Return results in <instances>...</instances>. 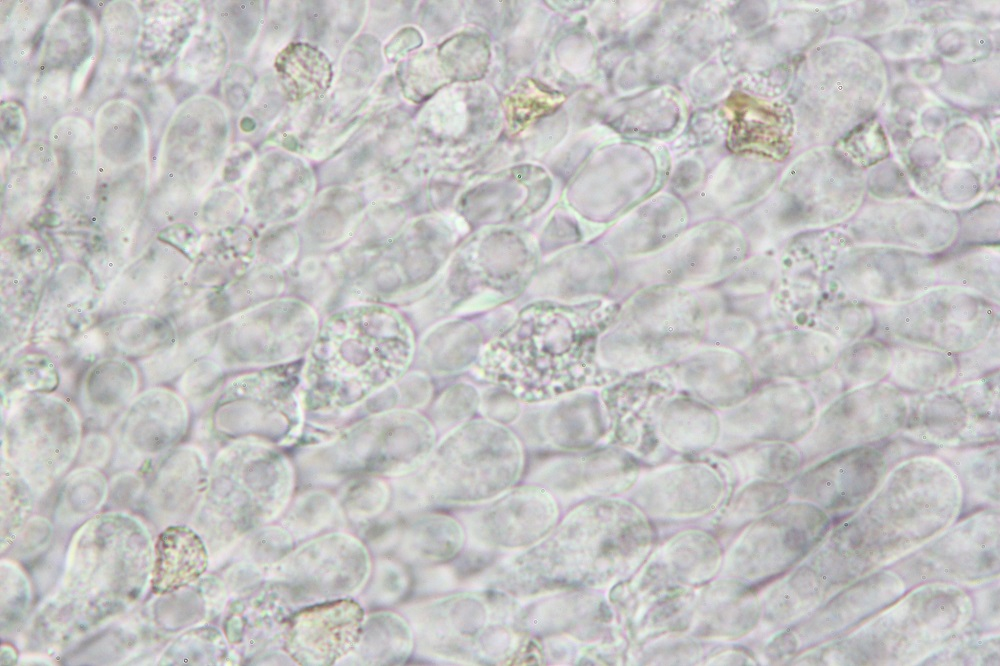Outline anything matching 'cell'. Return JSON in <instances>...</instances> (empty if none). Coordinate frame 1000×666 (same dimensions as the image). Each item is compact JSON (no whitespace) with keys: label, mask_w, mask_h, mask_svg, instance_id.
Masks as SVG:
<instances>
[{"label":"cell","mask_w":1000,"mask_h":666,"mask_svg":"<svg viewBox=\"0 0 1000 666\" xmlns=\"http://www.w3.org/2000/svg\"><path fill=\"white\" fill-rule=\"evenodd\" d=\"M139 387L136 370L116 359L99 362L86 372L77 401L86 421L105 427L117 421L135 398Z\"/></svg>","instance_id":"obj_17"},{"label":"cell","mask_w":1000,"mask_h":666,"mask_svg":"<svg viewBox=\"0 0 1000 666\" xmlns=\"http://www.w3.org/2000/svg\"><path fill=\"white\" fill-rule=\"evenodd\" d=\"M411 354V334L395 312L372 305L339 311L311 347L303 378L306 404L349 409L399 379Z\"/></svg>","instance_id":"obj_1"},{"label":"cell","mask_w":1000,"mask_h":666,"mask_svg":"<svg viewBox=\"0 0 1000 666\" xmlns=\"http://www.w3.org/2000/svg\"><path fill=\"white\" fill-rule=\"evenodd\" d=\"M382 67L378 40L365 34L355 38L343 51L334 91L358 97L370 93Z\"/></svg>","instance_id":"obj_27"},{"label":"cell","mask_w":1000,"mask_h":666,"mask_svg":"<svg viewBox=\"0 0 1000 666\" xmlns=\"http://www.w3.org/2000/svg\"><path fill=\"white\" fill-rule=\"evenodd\" d=\"M104 333L115 350L128 355H143L155 350L169 334L163 322L149 316L119 319Z\"/></svg>","instance_id":"obj_29"},{"label":"cell","mask_w":1000,"mask_h":666,"mask_svg":"<svg viewBox=\"0 0 1000 666\" xmlns=\"http://www.w3.org/2000/svg\"><path fill=\"white\" fill-rule=\"evenodd\" d=\"M807 388L814 396L819 409L824 408L844 392L841 381L831 368L808 380Z\"/></svg>","instance_id":"obj_40"},{"label":"cell","mask_w":1000,"mask_h":666,"mask_svg":"<svg viewBox=\"0 0 1000 666\" xmlns=\"http://www.w3.org/2000/svg\"><path fill=\"white\" fill-rule=\"evenodd\" d=\"M261 4L260 1L228 2L222 13L223 24L237 54L245 55L259 34L263 18Z\"/></svg>","instance_id":"obj_35"},{"label":"cell","mask_w":1000,"mask_h":666,"mask_svg":"<svg viewBox=\"0 0 1000 666\" xmlns=\"http://www.w3.org/2000/svg\"><path fill=\"white\" fill-rule=\"evenodd\" d=\"M966 253L947 260L945 266H949V277L946 279L998 301V258L988 254L980 260V251Z\"/></svg>","instance_id":"obj_30"},{"label":"cell","mask_w":1000,"mask_h":666,"mask_svg":"<svg viewBox=\"0 0 1000 666\" xmlns=\"http://www.w3.org/2000/svg\"><path fill=\"white\" fill-rule=\"evenodd\" d=\"M479 401L477 392L468 386L451 388L438 400L435 415L438 421L453 423L470 415Z\"/></svg>","instance_id":"obj_37"},{"label":"cell","mask_w":1000,"mask_h":666,"mask_svg":"<svg viewBox=\"0 0 1000 666\" xmlns=\"http://www.w3.org/2000/svg\"><path fill=\"white\" fill-rule=\"evenodd\" d=\"M907 413L908 396L888 382L847 390L818 412L800 443L803 461L891 438L903 428Z\"/></svg>","instance_id":"obj_8"},{"label":"cell","mask_w":1000,"mask_h":666,"mask_svg":"<svg viewBox=\"0 0 1000 666\" xmlns=\"http://www.w3.org/2000/svg\"><path fill=\"white\" fill-rule=\"evenodd\" d=\"M286 95L276 75L264 76L255 85L251 99L244 109L240 128L244 133L262 132L277 118L284 106Z\"/></svg>","instance_id":"obj_32"},{"label":"cell","mask_w":1000,"mask_h":666,"mask_svg":"<svg viewBox=\"0 0 1000 666\" xmlns=\"http://www.w3.org/2000/svg\"><path fill=\"white\" fill-rule=\"evenodd\" d=\"M955 473L964 508L998 503L999 447L979 444L941 448L937 451Z\"/></svg>","instance_id":"obj_22"},{"label":"cell","mask_w":1000,"mask_h":666,"mask_svg":"<svg viewBox=\"0 0 1000 666\" xmlns=\"http://www.w3.org/2000/svg\"><path fill=\"white\" fill-rule=\"evenodd\" d=\"M371 94L352 97L333 90L303 101L283 115L272 139L295 153L323 158L372 118Z\"/></svg>","instance_id":"obj_11"},{"label":"cell","mask_w":1000,"mask_h":666,"mask_svg":"<svg viewBox=\"0 0 1000 666\" xmlns=\"http://www.w3.org/2000/svg\"><path fill=\"white\" fill-rule=\"evenodd\" d=\"M255 85L250 68L236 64L229 69L223 84V94L231 110L239 112L246 108Z\"/></svg>","instance_id":"obj_39"},{"label":"cell","mask_w":1000,"mask_h":666,"mask_svg":"<svg viewBox=\"0 0 1000 666\" xmlns=\"http://www.w3.org/2000/svg\"><path fill=\"white\" fill-rule=\"evenodd\" d=\"M274 66L286 98L294 102L324 95L332 82L329 57L307 42L288 44L276 56Z\"/></svg>","instance_id":"obj_24"},{"label":"cell","mask_w":1000,"mask_h":666,"mask_svg":"<svg viewBox=\"0 0 1000 666\" xmlns=\"http://www.w3.org/2000/svg\"><path fill=\"white\" fill-rule=\"evenodd\" d=\"M287 1L269 2L266 18L258 34L254 63L260 65L270 61L288 45L297 29V6Z\"/></svg>","instance_id":"obj_31"},{"label":"cell","mask_w":1000,"mask_h":666,"mask_svg":"<svg viewBox=\"0 0 1000 666\" xmlns=\"http://www.w3.org/2000/svg\"><path fill=\"white\" fill-rule=\"evenodd\" d=\"M522 446L492 420H472L451 431L429 453L414 477L421 503L488 501L504 493L523 468Z\"/></svg>","instance_id":"obj_4"},{"label":"cell","mask_w":1000,"mask_h":666,"mask_svg":"<svg viewBox=\"0 0 1000 666\" xmlns=\"http://www.w3.org/2000/svg\"><path fill=\"white\" fill-rule=\"evenodd\" d=\"M956 375L957 359L950 353L904 343L891 348L887 382L905 395L943 389Z\"/></svg>","instance_id":"obj_20"},{"label":"cell","mask_w":1000,"mask_h":666,"mask_svg":"<svg viewBox=\"0 0 1000 666\" xmlns=\"http://www.w3.org/2000/svg\"><path fill=\"white\" fill-rule=\"evenodd\" d=\"M875 323L872 311L860 304H843L824 309L819 315L822 332L838 343H853Z\"/></svg>","instance_id":"obj_34"},{"label":"cell","mask_w":1000,"mask_h":666,"mask_svg":"<svg viewBox=\"0 0 1000 666\" xmlns=\"http://www.w3.org/2000/svg\"><path fill=\"white\" fill-rule=\"evenodd\" d=\"M188 422L187 403L177 392L152 387L135 396L117 419L115 433L123 444L155 453L179 441Z\"/></svg>","instance_id":"obj_14"},{"label":"cell","mask_w":1000,"mask_h":666,"mask_svg":"<svg viewBox=\"0 0 1000 666\" xmlns=\"http://www.w3.org/2000/svg\"><path fill=\"white\" fill-rule=\"evenodd\" d=\"M887 472L883 451L862 446L837 452L804 471L793 483L795 496L824 513L845 515L863 506Z\"/></svg>","instance_id":"obj_10"},{"label":"cell","mask_w":1000,"mask_h":666,"mask_svg":"<svg viewBox=\"0 0 1000 666\" xmlns=\"http://www.w3.org/2000/svg\"><path fill=\"white\" fill-rule=\"evenodd\" d=\"M415 613L419 643L442 658L493 664L516 650L518 610L499 592L459 593L424 604Z\"/></svg>","instance_id":"obj_5"},{"label":"cell","mask_w":1000,"mask_h":666,"mask_svg":"<svg viewBox=\"0 0 1000 666\" xmlns=\"http://www.w3.org/2000/svg\"><path fill=\"white\" fill-rule=\"evenodd\" d=\"M957 359V375L954 383L971 381L995 372L999 364V334L996 327L986 340L970 351L961 353ZM953 383V384H954Z\"/></svg>","instance_id":"obj_36"},{"label":"cell","mask_w":1000,"mask_h":666,"mask_svg":"<svg viewBox=\"0 0 1000 666\" xmlns=\"http://www.w3.org/2000/svg\"><path fill=\"white\" fill-rule=\"evenodd\" d=\"M297 5V31L307 43L336 58L363 25L366 2L304 1Z\"/></svg>","instance_id":"obj_18"},{"label":"cell","mask_w":1000,"mask_h":666,"mask_svg":"<svg viewBox=\"0 0 1000 666\" xmlns=\"http://www.w3.org/2000/svg\"><path fill=\"white\" fill-rule=\"evenodd\" d=\"M934 273L932 264L919 254L867 248L842 260L838 279L848 293L893 305L927 291Z\"/></svg>","instance_id":"obj_12"},{"label":"cell","mask_w":1000,"mask_h":666,"mask_svg":"<svg viewBox=\"0 0 1000 666\" xmlns=\"http://www.w3.org/2000/svg\"><path fill=\"white\" fill-rule=\"evenodd\" d=\"M173 534L175 541L171 544L163 536L155 574H172L170 583L181 585L201 573L206 556L201 543L190 532L173 529Z\"/></svg>","instance_id":"obj_28"},{"label":"cell","mask_w":1000,"mask_h":666,"mask_svg":"<svg viewBox=\"0 0 1000 666\" xmlns=\"http://www.w3.org/2000/svg\"><path fill=\"white\" fill-rule=\"evenodd\" d=\"M875 326L885 336L946 353H964L980 345L996 327L995 307L973 291L938 288L875 312Z\"/></svg>","instance_id":"obj_6"},{"label":"cell","mask_w":1000,"mask_h":666,"mask_svg":"<svg viewBox=\"0 0 1000 666\" xmlns=\"http://www.w3.org/2000/svg\"><path fill=\"white\" fill-rule=\"evenodd\" d=\"M463 542V529L455 519L446 515H426L405 527L402 551L413 561L440 563L452 559Z\"/></svg>","instance_id":"obj_25"},{"label":"cell","mask_w":1000,"mask_h":666,"mask_svg":"<svg viewBox=\"0 0 1000 666\" xmlns=\"http://www.w3.org/2000/svg\"><path fill=\"white\" fill-rule=\"evenodd\" d=\"M771 350L769 373L807 381L830 369L840 352L835 339L813 330L783 334L774 340Z\"/></svg>","instance_id":"obj_21"},{"label":"cell","mask_w":1000,"mask_h":666,"mask_svg":"<svg viewBox=\"0 0 1000 666\" xmlns=\"http://www.w3.org/2000/svg\"><path fill=\"white\" fill-rule=\"evenodd\" d=\"M216 372L206 363L195 364L179 378L177 393L193 406L207 398L213 389Z\"/></svg>","instance_id":"obj_38"},{"label":"cell","mask_w":1000,"mask_h":666,"mask_svg":"<svg viewBox=\"0 0 1000 666\" xmlns=\"http://www.w3.org/2000/svg\"><path fill=\"white\" fill-rule=\"evenodd\" d=\"M903 437L924 446L990 443L999 432V374L908 397Z\"/></svg>","instance_id":"obj_7"},{"label":"cell","mask_w":1000,"mask_h":666,"mask_svg":"<svg viewBox=\"0 0 1000 666\" xmlns=\"http://www.w3.org/2000/svg\"><path fill=\"white\" fill-rule=\"evenodd\" d=\"M314 189L311 171L299 158L282 152L264 156L247 186L251 207L259 218L285 220L297 215Z\"/></svg>","instance_id":"obj_15"},{"label":"cell","mask_w":1000,"mask_h":666,"mask_svg":"<svg viewBox=\"0 0 1000 666\" xmlns=\"http://www.w3.org/2000/svg\"><path fill=\"white\" fill-rule=\"evenodd\" d=\"M819 406L811 391L797 382H779L756 398V432L762 438L801 441L810 432Z\"/></svg>","instance_id":"obj_16"},{"label":"cell","mask_w":1000,"mask_h":666,"mask_svg":"<svg viewBox=\"0 0 1000 666\" xmlns=\"http://www.w3.org/2000/svg\"><path fill=\"white\" fill-rule=\"evenodd\" d=\"M606 451L582 456H560L543 462L534 473L537 481L562 497L596 494L608 489L610 471H616Z\"/></svg>","instance_id":"obj_23"},{"label":"cell","mask_w":1000,"mask_h":666,"mask_svg":"<svg viewBox=\"0 0 1000 666\" xmlns=\"http://www.w3.org/2000/svg\"><path fill=\"white\" fill-rule=\"evenodd\" d=\"M557 516V504L549 492L526 486L504 492L486 503L467 518V527L482 544L518 549L543 539Z\"/></svg>","instance_id":"obj_13"},{"label":"cell","mask_w":1000,"mask_h":666,"mask_svg":"<svg viewBox=\"0 0 1000 666\" xmlns=\"http://www.w3.org/2000/svg\"><path fill=\"white\" fill-rule=\"evenodd\" d=\"M890 364L891 347L874 340H860L839 352L831 369L845 392L883 382L889 374Z\"/></svg>","instance_id":"obj_26"},{"label":"cell","mask_w":1000,"mask_h":666,"mask_svg":"<svg viewBox=\"0 0 1000 666\" xmlns=\"http://www.w3.org/2000/svg\"><path fill=\"white\" fill-rule=\"evenodd\" d=\"M199 337H190L167 343L144 362V375L149 385L169 382L179 376L197 357Z\"/></svg>","instance_id":"obj_33"},{"label":"cell","mask_w":1000,"mask_h":666,"mask_svg":"<svg viewBox=\"0 0 1000 666\" xmlns=\"http://www.w3.org/2000/svg\"><path fill=\"white\" fill-rule=\"evenodd\" d=\"M621 508L607 501L575 508L552 532L504 564L497 583L515 594L534 595L604 582L622 552Z\"/></svg>","instance_id":"obj_3"},{"label":"cell","mask_w":1000,"mask_h":666,"mask_svg":"<svg viewBox=\"0 0 1000 666\" xmlns=\"http://www.w3.org/2000/svg\"><path fill=\"white\" fill-rule=\"evenodd\" d=\"M4 439L9 450L34 470L59 473L71 459L81 420L65 399L44 392H11L5 397ZM23 460V461H24Z\"/></svg>","instance_id":"obj_9"},{"label":"cell","mask_w":1000,"mask_h":666,"mask_svg":"<svg viewBox=\"0 0 1000 666\" xmlns=\"http://www.w3.org/2000/svg\"><path fill=\"white\" fill-rule=\"evenodd\" d=\"M593 336L592 324L573 308L531 307L489 346L482 376L526 403L600 385L606 380L592 366Z\"/></svg>","instance_id":"obj_2"},{"label":"cell","mask_w":1000,"mask_h":666,"mask_svg":"<svg viewBox=\"0 0 1000 666\" xmlns=\"http://www.w3.org/2000/svg\"><path fill=\"white\" fill-rule=\"evenodd\" d=\"M565 397L543 413L533 439L561 450L589 447L603 431V408L588 394Z\"/></svg>","instance_id":"obj_19"}]
</instances>
